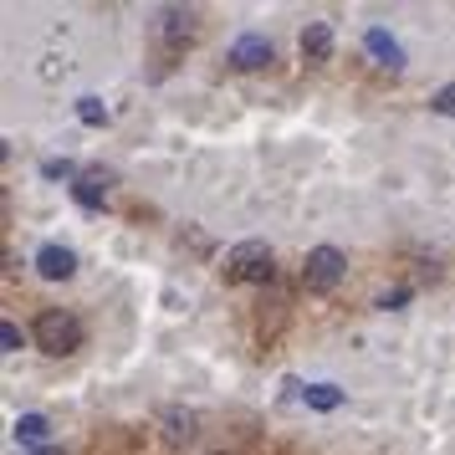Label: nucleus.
Here are the masks:
<instances>
[{"label":"nucleus","mask_w":455,"mask_h":455,"mask_svg":"<svg viewBox=\"0 0 455 455\" xmlns=\"http://www.w3.org/2000/svg\"><path fill=\"white\" fill-rule=\"evenodd\" d=\"M31 338H36V348L52 353V358H67V353H77L83 348V323L72 317V312L62 307H46L42 317H36V328H31Z\"/></svg>","instance_id":"obj_1"},{"label":"nucleus","mask_w":455,"mask_h":455,"mask_svg":"<svg viewBox=\"0 0 455 455\" xmlns=\"http://www.w3.org/2000/svg\"><path fill=\"white\" fill-rule=\"evenodd\" d=\"M226 282H271V246L267 241H241L226 251Z\"/></svg>","instance_id":"obj_2"},{"label":"nucleus","mask_w":455,"mask_h":455,"mask_svg":"<svg viewBox=\"0 0 455 455\" xmlns=\"http://www.w3.org/2000/svg\"><path fill=\"white\" fill-rule=\"evenodd\" d=\"M343 271H348V261H343L338 246H312L307 261H302V287L323 297V291H332L338 282H343Z\"/></svg>","instance_id":"obj_3"},{"label":"nucleus","mask_w":455,"mask_h":455,"mask_svg":"<svg viewBox=\"0 0 455 455\" xmlns=\"http://www.w3.org/2000/svg\"><path fill=\"white\" fill-rule=\"evenodd\" d=\"M195 31H200V16H195L189 5H169L164 16H159V42H164L169 52L189 46V42H195Z\"/></svg>","instance_id":"obj_4"},{"label":"nucleus","mask_w":455,"mask_h":455,"mask_svg":"<svg viewBox=\"0 0 455 455\" xmlns=\"http://www.w3.org/2000/svg\"><path fill=\"white\" fill-rule=\"evenodd\" d=\"M230 67L235 72H261V67H271V42L267 36H241V42L230 46Z\"/></svg>","instance_id":"obj_5"},{"label":"nucleus","mask_w":455,"mask_h":455,"mask_svg":"<svg viewBox=\"0 0 455 455\" xmlns=\"http://www.w3.org/2000/svg\"><path fill=\"white\" fill-rule=\"evenodd\" d=\"M108 189H113V174H108V169H87V174H77L72 195H77V205L98 210V205L108 200Z\"/></svg>","instance_id":"obj_6"},{"label":"nucleus","mask_w":455,"mask_h":455,"mask_svg":"<svg viewBox=\"0 0 455 455\" xmlns=\"http://www.w3.org/2000/svg\"><path fill=\"white\" fill-rule=\"evenodd\" d=\"M36 271H42L46 282H67V276L77 271V256L67 246H42L36 251Z\"/></svg>","instance_id":"obj_7"},{"label":"nucleus","mask_w":455,"mask_h":455,"mask_svg":"<svg viewBox=\"0 0 455 455\" xmlns=\"http://www.w3.org/2000/svg\"><path fill=\"white\" fill-rule=\"evenodd\" d=\"M363 46L379 57V67H389V72H399V67H404V52H399V42H394L389 31H379V26H373L369 36H363Z\"/></svg>","instance_id":"obj_8"},{"label":"nucleus","mask_w":455,"mask_h":455,"mask_svg":"<svg viewBox=\"0 0 455 455\" xmlns=\"http://www.w3.org/2000/svg\"><path fill=\"white\" fill-rule=\"evenodd\" d=\"M302 57H307V62H328V57H332V31H328V21H312L307 31H302Z\"/></svg>","instance_id":"obj_9"},{"label":"nucleus","mask_w":455,"mask_h":455,"mask_svg":"<svg viewBox=\"0 0 455 455\" xmlns=\"http://www.w3.org/2000/svg\"><path fill=\"white\" fill-rule=\"evenodd\" d=\"M46 435H52L46 414H21L16 419V440H21L26 451H46Z\"/></svg>","instance_id":"obj_10"},{"label":"nucleus","mask_w":455,"mask_h":455,"mask_svg":"<svg viewBox=\"0 0 455 455\" xmlns=\"http://www.w3.org/2000/svg\"><path fill=\"white\" fill-rule=\"evenodd\" d=\"M77 118H83L87 128H103L108 124V108L98 103V98H83V103H77Z\"/></svg>","instance_id":"obj_11"},{"label":"nucleus","mask_w":455,"mask_h":455,"mask_svg":"<svg viewBox=\"0 0 455 455\" xmlns=\"http://www.w3.org/2000/svg\"><path fill=\"white\" fill-rule=\"evenodd\" d=\"M338 399H343V394L332 389V384H312V389H307V404H312V410H332Z\"/></svg>","instance_id":"obj_12"},{"label":"nucleus","mask_w":455,"mask_h":455,"mask_svg":"<svg viewBox=\"0 0 455 455\" xmlns=\"http://www.w3.org/2000/svg\"><path fill=\"white\" fill-rule=\"evenodd\" d=\"M430 108H435V113H445V118H455V83L440 87V92L430 98Z\"/></svg>","instance_id":"obj_13"},{"label":"nucleus","mask_w":455,"mask_h":455,"mask_svg":"<svg viewBox=\"0 0 455 455\" xmlns=\"http://www.w3.org/2000/svg\"><path fill=\"white\" fill-rule=\"evenodd\" d=\"M21 343H26V338H21V328H16V323H0V348H5V353H16Z\"/></svg>","instance_id":"obj_14"},{"label":"nucleus","mask_w":455,"mask_h":455,"mask_svg":"<svg viewBox=\"0 0 455 455\" xmlns=\"http://www.w3.org/2000/svg\"><path fill=\"white\" fill-rule=\"evenodd\" d=\"M26 455H62V451H52V445H46V451H26Z\"/></svg>","instance_id":"obj_15"}]
</instances>
